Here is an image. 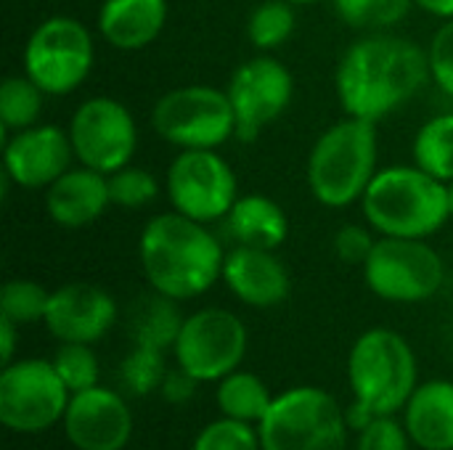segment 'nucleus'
I'll return each instance as SVG.
<instances>
[{"label": "nucleus", "instance_id": "f257e3e1", "mask_svg": "<svg viewBox=\"0 0 453 450\" xmlns=\"http://www.w3.org/2000/svg\"><path fill=\"white\" fill-rule=\"evenodd\" d=\"M427 82V48L395 29L356 37L334 72V93L342 111L377 125L419 95Z\"/></svg>", "mask_w": 453, "mask_h": 450}, {"label": "nucleus", "instance_id": "f03ea898", "mask_svg": "<svg viewBox=\"0 0 453 450\" xmlns=\"http://www.w3.org/2000/svg\"><path fill=\"white\" fill-rule=\"evenodd\" d=\"M226 247L210 225L175 210L149 217L138 236V263L149 289L186 302L207 294L223 276Z\"/></svg>", "mask_w": 453, "mask_h": 450}, {"label": "nucleus", "instance_id": "7ed1b4c3", "mask_svg": "<svg viewBox=\"0 0 453 450\" xmlns=\"http://www.w3.org/2000/svg\"><path fill=\"white\" fill-rule=\"evenodd\" d=\"M417 374V355L403 334L382 326L364 332L348 355V382L353 393L348 424L361 430L377 416L403 411L419 387Z\"/></svg>", "mask_w": 453, "mask_h": 450}, {"label": "nucleus", "instance_id": "20e7f679", "mask_svg": "<svg viewBox=\"0 0 453 450\" xmlns=\"http://www.w3.org/2000/svg\"><path fill=\"white\" fill-rule=\"evenodd\" d=\"M380 170L377 122L342 117L313 141L305 180L311 196L326 210H348L361 204L369 183Z\"/></svg>", "mask_w": 453, "mask_h": 450}, {"label": "nucleus", "instance_id": "39448f33", "mask_svg": "<svg viewBox=\"0 0 453 450\" xmlns=\"http://www.w3.org/2000/svg\"><path fill=\"white\" fill-rule=\"evenodd\" d=\"M361 212L377 236L393 239H430L451 223L446 183L417 164L380 167Z\"/></svg>", "mask_w": 453, "mask_h": 450}, {"label": "nucleus", "instance_id": "423d86ee", "mask_svg": "<svg viewBox=\"0 0 453 450\" xmlns=\"http://www.w3.org/2000/svg\"><path fill=\"white\" fill-rule=\"evenodd\" d=\"M96 64L93 32L77 16L53 13L42 19L27 37L21 50V72L53 98L77 93Z\"/></svg>", "mask_w": 453, "mask_h": 450}, {"label": "nucleus", "instance_id": "0eeeda50", "mask_svg": "<svg viewBox=\"0 0 453 450\" xmlns=\"http://www.w3.org/2000/svg\"><path fill=\"white\" fill-rule=\"evenodd\" d=\"M348 430L334 395L311 385L279 393L257 424L263 450H345Z\"/></svg>", "mask_w": 453, "mask_h": 450}, {"label": "nucleus", "instance_id": "6e6552de", "mask_svg": "<svg viewBox=\"0 0 453 450\" xmlns=\"http://www.w3.org/2000/svg\"><path fill=\"white\" fill-rule=\"evenodd\" d=\"M151 130L178 151L220 149L236 138V114L226 88L178 85L154 101Z\"/></svg>", "mask_w": 453, "mask_h": 450}, {"label": "nucleus", "instance_id": "1a4fd4ad", "mask_svg": "<svg viewBox=\"0 0 453 450\" xmlns=\"http://www.w3.org/2000/svg\"><path fill=\"white\" fill-rule=\"evenodd\" d=\"M361 273L374 297L393 305H419L443 289L446 260L430 239L380 236Z\"/></svg>", "mask_w": 453, "mask_h": 450}, {"label": "nucleus", "instance_id": "9d476101", "mask_svg": "<svg viewBox=\"0 0 453 450\" xmlns=\"http://www.w3.org/2000/svg\"><path fill=\"white\" fill-rule=\"evenodd\" d=\"M165 196L170 210L215 225L223 223L239 199V178L218 149L178 151L165 170Z\"/></svg>", "mask_w": 453, "mask_h": 450}, {"label": "nucleus", "instance_id": "9b49d317", "mask_svg": "<svg viewBox=\"0 0 453 450\" xmlns=\"http://www.w3.org/2000/svg\"><path fill=\"white\" fill-rule=\"evenodd\" d=\"M74 159L90 170L111 175L127 164L138 151V122L127 103L111 95L85 98L66 125Z\"/></svg>", "mask_w": 453, "mask_h": 450}, {"label": "nucleus", "instance_id": "f8f14e48", "mask_svg": "<svg viewBox=\"0 0 453 450\" xmlns=\"http://www.w3.org/2000/svg\"><path fill=\"white\" fill-rule=\"evenodd\" d=\"M247 326L234 310L202 308L186 316L173 345V355L175 366L204 385L220 382L231 371H236L247 355Z\"/></svg>", "mask_w": 453, "mask_h": 450}, {"label": "nucleus", "instance_id": "ddd939ff", "mask_svg": "<svg viewBox=\"0 0 453 450\" xmlns=\"http://www.w3.org/2000/svg\"><path fill=\"white\" fill-rule=\"evenodd\" d=\"M72 393L50 361L21 358L0 371V422L11 432L35 435L64 419Z\"/></svg>", "mask_w": 453, "mask_h": 450}, {"label": "nucleus", "instance_id": "4468645a", "mask_svg": "<svg viewBox=\"0 0 453 450\" xmlns=\"http://www.w3.org/2000/svg\"><path fill=\"white\" fill-rule=\"evenodd\" d=\"M295 90L292 69L273 53H257L242 61L226 85L236 114V138L244 143L260 138L265 127L287 114Z\"/></svg>", "mask_w": 453, "mask_h": 450}, {"label": "nucleus", "instance_id": "2eb2a0df", "mask_svg": "<svg viewBox=\"0 0 453 450\" xmlns=\"http://www.w3.org/2000/svg\"><path fill=\"white\" fill-rule=\"evenodd\" d=\"M66 127L37 122L3 135V178L24 191H45L74 164Z\"/></svg>", "mask_w": 453, "mask_h": 450}, {"label": "nucleus", "instance_id": "dca6fc26", "mask_svg": "<svg viewBox=\"0 0 453 450\" xmlns=\"http://www.w3.org/2000/svg\"><path fill=\"white\" fill-rule=\"evenodd\" d=\"M64 435L77 450H125L133 438L127 400L109 387H90L69 398Z\"/></svg>", "mask_w": 453, "mask_h": 450}, {"label": "nucleus", "instance_id": "f3484780", "mask_svg": "<svg viewBox=\"0 0 453 450\" xmlns=\"http://www.w3.org/2000/svg\"><path fill=\"white\" fill-rule=\"evenodd\" d=\"M117 318V300L106 289L85 281H72L50 292L42 324L58 342L96 345L114 329Z\"/></svg>", "mask_w": 453, "mask_h": 450}, {"label": "nucleus", "instance_id": "a211bd4d", "mask_svg": "<svg viewBox=\"0 0 453 450\" xmlns=\"http://www.w3.org/2000/svg\"><path fill=\"white\" fill-rule=\"evenodd\" d=\"M226 289L247 308L268 310L281 305L292 292V276L276 249L234 244L226 249L223 276Z\"/></svg>", "mask_w": 453, "mask_h": 450}, {"label": "nucleus", "instance_id": "6ab92c4d", "mask_svg": "<svg viewBox=\"0 0 453 450\" xmlns=\"http://www.w3.org/2000/svg\"><path fill=\"white\" fill-rule=\"evenodd\" d=\"M48 217L66 231L98 223L111 207L109 178L85 164H72L42 191Z\"/></svg>", "mask_w": 453, "mask_h": 450}, {"label": "nucleus", "instance_id": "aec40b11", "mask_svg": "<svg viewBox=\"0 0 453 450\" xmlns=\"http://www.w3.org/2000/svg\"><path fill=\"white\" fill-rule=\"evenodd\" d=\"M170 19L167 0H101L96 29L101 40L122 53H138L157 42Z\"/></svg>", "mask_w": 453, "mask_h": 450}, {"label": "nucleus", "instance_id": "412c9836", "mask_svg": "<svg viewBox=\"0 0 453 450\" xmlns=\"http://www.w3.org/2000/svg\"><path fill=\"white\" fill-rule=\"evenodd\" d=\"M403 427L422 450H453V382L430 379L403 408Z\"/></svg>", "mask_w": 453, "mask_h": 450}, {"label": "nucleus", "instance_id": "4be33fe9", "mask_svg": "<svg viewBox=\"0 0 453 450\" xmlns=\"http://www.w3.org/2000/svg\"><path fill=\"white\" fill-rule=\"evenodd\" d=\"M223 223L234 244H244V247L279 249L289 236L287 210L276 199L260 191L239 194Z\"/></svg>", "mask_w": 453, "mask_h": 450}, {"label": "nucleus", "instance_id": "5701e85b", "mask_svg": "<svg viewBox=\"0 0 453 450\" xmlns=\"http://www.w3.org/2000/svg\"><path fill=\"white\" fill-rule=\"evenodd\" d=\"M178 300H170L159 292H149L141 294L127 313V329L133 337V345H143V347H154V350H173L180 326L186 321V316L178 308Z\"/></svg>", "mask_w": 453, "mask_h": 450}, {"label": "nucleus", "instance_id": "b1692460", "mask_svg": "<svg viewBox=\"0 0 453 450\" xmlns=\"http://www.w3.org/2000/svg\"><path fill=\"white\" fill-rule=\"evenodd\" d=\"M273 393L268 390V385L252 374V371H231L228 377H223L218 382V408L223 416L236 419V422H247V424H260L263 416L268 414V408L273 406Z\"/></svg>", "mask_w": 453, "mask_h": 450}, {"label": "nucleus", "instance_id": "393cba45", "mask_svg": "<svg viewBox=\"0 0 453 450\" xmlns=\"http://www.w3.org/2000/svg\"><path fill=\"white\" fill-rule=\"evenodd\" d=\"M411 159L433 178L453 180V111H441L419 125L411 141Z\"/></svg>", "mask_w": 453, "mask_h": 450}, {"label": "nucleus", "instance_id": "a878e982", "mask_svg": "<svg viewBox=\"0 0 453 450\" xmlns=\"http://www.w3.org/2000/svg\"><path fill=\"white\" fill-rule=\"evenodd\" d=\"M247 40L257 53L284 48L297 29V5L289 0H263L247 16Z\"/></svg>", "mask_w": 453, "mask_h": 450}, {"label": "nucleus", "instance_id": "bb28decb", "mask_svg": "<svg viewBox=\"0 0 453 450\" xmlns=\"http://www.w3.org/2000/svg\"><path fill=\"white\" fill-rule=\"evenodd\" d=\"M45 93L21 72V74H8L0 82V127L3 135L32 127L42 122V106H45Z\"/></svg>", "mask_w": 453, "mask_h": 450}, {"label": "nucleus", "instance_id": "cd10ccee", "mask_svg": "<svg viewBox=\"0 0 453 450\" xmlns=\"http://www.w3.org/2000/svg\"><path fill=\"white\" fill-rule=\"evenodd\" d=\"M337 19L366 34V32H393L411 13L414 0H332Z\"/></svg>", "mask_w": 453, "mask_h": 450}, {"label": "nucleus", "instance_id": "c85d7f7f", "mask_svg": "<svg viewBox=\"0 0 453 450\" xmlns=\"http://www.w3.org/2000/svg\"><path fill=\"white\" fill-rule=\"evenodd\" d=\"M167 371L170 369L165 361V350L133 345V350L119 363V385L125 393L135 398H146L151 393H159Z\"/></svg>", "mask_w": 453, "mask_h": 450}, {"label": "nucleus", "instance_id": "c756f323", "mask_svg": "<svg viewBox=\"0 0 453 450\" xmlns=\"http://www.w3.org/2000/svg\"><path fill=\"white\" fill-rule=\"evenodd\" d=\"M50 292L32 278H11L0 289V316L11 318L16 326H29L45 321Z\"/></svg>", "mask_w": 453, "mask_h": 450}, {"label": "nucleus", "instance_id": "7c9ffc66", "mask_svg": "<svg viewBox=\"0 0 453 450\" xmlns=\"http://www.w3.org/2000/svg\"><path fill=\"white\" fill-rule=\"evenodd\" d=\"M56 374L61 377V382L66 385V390L82 393L98 385L101 377V366L98 358L93 353V345H80V342H58V350L50 358Z\"/></svg>", "mask_w": 453, "mask_h": 450}, {"label": "nucleus", "instance_id": "2f4dec72", "mask_svg": "<svg viewBox=\"0 0 453 450\" xmlns=\"http://www.w3.org/2000/svg\"><path fill=\"white\" fill-rule=\"evenodd\" d=\"M109 178V194H111V204L122 207V210H141L149 207L151 202H157V196L162 194L165 183L157 180V175L146 167L138 164H127Z\"/></svg>", "mask_w": 453, "mask_h": 450}, {"label": "nucleus", "instance_id": "473e14b6", "mask_svg": "<svg viewBox=\"0 0 453 450\" xmlns=\"http://www.w3.org/2000/svg\"><path fill=\"white\" fill-rule=\"evenodd\" d=\"M191 450H263L260 432L255 424L236 422V419H215L210 422L196 438Z\"/></svg>", "mask_w": 453, "mask_h": 450}, {"label": "nucleus", "instance_id": "72a5a7b5", "mask_svg": "<svg viewBox=\"0 0 453 450\" xmlns=\"http://www.w3.org/2000/svg\"><path fill=\"white\" fill-rule=\"evenodd\" d=\"M427 48V64H430V82L453 98V19L441 21V27L433 32Z\"/></svg>", "mask_w": 453, "mask_h": 450}, {"label": "nucleus", "instance_id": "f704fd0d", "mask_svg": "<svg viewBox=\"0 0 453 450\" xmlns=\"http://www.w3.org/2000/svg\"><path fill=\"white\" fill-rule=\"evenodd\" d=\"M411 438L395 416H377L358 430L356 450H409Z\"/></svg>", "mask_w": 453, "mask_h": 450}, {"label": "nucleus", "instance_id": "c9c22d12", "mask_svg": "<svg viewBox=\"0 0 453 450\" xmlns=\"http://www.w3.org/2000/svg\"><path fill=\"white\" fill-rule=\"evenodd\" d=\"M377 233L369 225H358V223H348L342 228H337L334 239H332V249L334 255L348 263V265H364L366 257L372 255L374 244H377Z\"/></svg>", "mask_w": 453, "mask_h": 450}, {"label": "nucleus", "instance_id": "e433bc0d", "mask_svg": "<svg viewBox=\"0 0 453 450\" xmlns=\"http://www.w3.org/2000/svg\"><path fill=\"white\" fill-rule=\"evenodd\" d=\"M196 387H199V382L191 374H186L180 366H175V369L167 371V377H165V382L159 387V395L170 406H183V403L194 400Z\"/></svg>", "mask_w": 453, "mask_h": 450}, {"label": "nucleus", "instance_id": "4c0bfd02", "mask_svg": "<svg viewBox=\"0 0 453 450\" xmlns=\"http://www.w3.org/2000/svg\"><path fill=\"white\" fill-rule=\"evenodd\" d=\"M19 329H21V326H16L11 318L0 316V361H3V366H8V363L13 361Z\"/></svg>", "mask_w": 453, "mask_h": 450}, {"label": "nucleus", "instance_id": "58836bf2", "mask_svg": "<svg viewBox=\"0 0 453 450\" xmlns=\"http://www.w3.org/2000/svg\"><path fill=\"white\" fill-rule=\"evenodd\" d=\"M417 8H422L425 13L446 21V19H453V0H414Z\"/></svg>", "mask_w": 453, "mask_h": 450}, {"label": "nucleus", "instance_id": "ea45409f", "mask_svg": "<svg viewBox=\"0 0 453 450\" xmlns=\"http://www.w3.org/2000/svg\"><path fill=\"white\" fill-rule=\"evenodd\" d=\"M446 188H449V212H451V220H453V180L451 183H446Z\"/></svg>", "mask_w": 453, "mask_h": 450}, {"label": "nucleus", "instance_id": "a19ab883", "mask_svg": "<svg viewBox=\"0 0 453 450\" xmlns=\"http://www.w3.org/2000/svg\"><path fill=\"white\" fill-rule=\"evenodd\" d=\"M289 3L300 8V5H313V3H319V0H289Z\"/></svg>", "mask_w": 453, "mask_h": 450}]
</instances>
